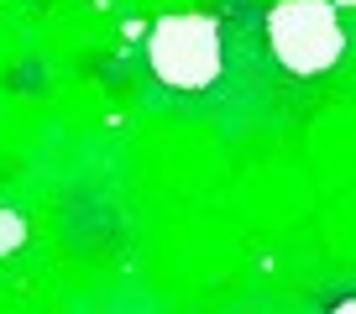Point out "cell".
<instances>
[{
	"label": "cell",
	"instance_id": "obj_1",
	"mask_svg": "<svg viewBox=\"0 0 356 314\" xmlns=\"http://www.w3.org/2000/svg\"><path fill=\"white\" fill-rule=\"evenodd\" d=\"M273 53L289 74H330L346 53V32L335 22V6L325 0H283L267 16Z\"/></svg>",
	"mask_w": 356,
	"mask_h": 314
},
{
	"label": "cell",
	"instance_id": "obj_2",
	"mask_svg": "<svg viewBox=\"0 0 356 314\" xmlns=\"http://www.w3.org/2000/svg\"><path fill=\"white\" fill-rule=\"evenodd\" d=\"M147 58H152V74L173 90H204L220 74V26L210 16H168L157 22L152 42H147Z\"/></svg>",
	"mask_w": 356,
	"mask_h": 314
}]
</instances>
